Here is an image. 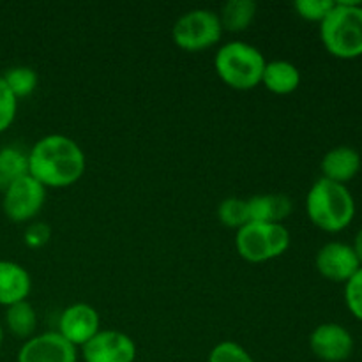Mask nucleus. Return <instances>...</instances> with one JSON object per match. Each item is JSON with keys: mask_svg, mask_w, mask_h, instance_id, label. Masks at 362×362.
I'll return each instance as SVG.
<instances>
[{"mask_svg": "<svg viewBox=\"0 0 362 362\" xmlns=\"http://www.w3.org/2000/svg\"><path fill=\"white\" fill-rule=\"evenodd\" d=\"M18 99L0 76V133L7 131L16 119Z\"/></svg>", "mask_w": 362, "mask_h": 362, "instance_id": "obj_24", "label": "nucleus"}, {"mask_svg": "<svg viewBox=\"0 0 362 362\" xmlns=\"http://www.w3.org/2000/svg\"><path fill=\"white\" fill-rule=\"evenodd\" d=\"M265 57L244 41H230L218 49L214 69L219 80L233 90H251L262 83Z\"/></svg>", "mask_w": 362, "mask_h": 362, "instance_id": "obj_4", "label": "nucleus"}, {"mask_svg": "<svg viewBox=\"0 0 362 362\" xmlns=\"http://www.w3.org/2000/svg\"><path fill=\"white\" fill-rule=\"evenodd\" d=\"M46 202V187L32 175L14 180L2 193V209L13 223L32 221L41 212Z\"/></svg>", "mask_w": 362, "mask_h": 362, "instance_id": "obj_7", "label": "nucleus"}, {"mask_svg": "<svg viewBox=\"0 0 362 362\" xmlns=\"http://www.w3.org/2000/svg\"><path fill=\"white\" fill-rule=\"evenodd\" d=\"M136 356V343L120 331H99L81 346L83 362H134Z\"/></svg>", "mask_w": 362, "mask_h": 362, "instance_id": "obj_8", "label": "nucleus"}, {"mask_svg": "<svg viewBox=\"0 0 362 362\" xmlns=\"http://www.w3.org/2000/svg\"><path fill=\"white\" fill-rule=\"evenodd\" d=\"M315 265L325 279L334 283H346L361 269L354 247L343 243H329L322 246L315 258Z\"/></svg>", "mask_w": 362, "mask_h": 362, "instance_id": "obj_11", "label": "nucleus"}, {"mask_svg": "<svg viewBox=\"0 0 362 362\" xmlns=\"http://www.w3.org/2000/svg\"><path fill=\"white\" fill-rule=\"evenodd\" d=\"M32 290V279L23 265L11 260H0V306L27 300Z\"/></svg>", "mask_w": 362, "mask_h": 362, "instance_id": "obj_13", "label": "nucleus"}, {"mask_svg": "<svg viewBox=\"0 0 362 362\" xmlns=\"http://www.w3.org/2000/svg\"><path fill=\"white\" fill-rule=\"evenodd\" d=\"M320 37L325 49L338 59L362 55V4L334 2L331 13L320 23Z\"/></svg>", "mask_w": 362, "mask_h": 362, "instance_id": "obj_3", "label": "nucleus"}, {"mask_svg": "<svg viewBox=\"0 0 362 362\" xmlns=\"http://www.w3.org/2000/svg\"><path fill=\"white\" fill-rule=\"evenodd\" d=\"M16 362H78V352L57 331L42 332L21 345Z\"/></svg>", "mask_w": 362, "mask_h": 362, "instance_id": "obj_9", "label": "nucleus"}, {"mask_svg": "<svg viewBox=\"0 0 362 362\" xmlns=\"http://www.w3.org/2000/svg\"><path fill=\"white\" fill-rule=\"evenodd\" d=\"M101 331V318L94 306L76 303L67 306L59 318V334L73 346H83Z\"/></svg>", "mask_w": 362, "mask_h": 362, "instance_id": "obj_10", "label": "nucleus"}, {"mask_svg": "<svg viewBox=\"0 0 362 362\" xmlns=\"http://www.w3.org/2000/svg\"><path fill=\"white\" fill-rule=\"evenodd\" d=\"M223 27L219 14L211 9H191L177 18L172 39L180 49L189 53L204 52L221 41Z\"/></svg>", "mask_w": 362, "mask_h": 362, "instance_id": "obj_6", "label": "nucleus"}, {"mask_svg": "<svg viewBox=\"0 0 362 362\" xmlns=\"http://www.w3.org/2000/svg\"><path fill=\"white\" fill-rule=\"evenodd\" d=\"M306 212L315 226L329 233L343 232L356 216V202L345 184L318 179L306 197Z\"/></svg>", "mask_w": 362, "mask_h": 362, "instance_id": "obj_2", "label": "nucleus"}, {"mask_svg": "<svg viewBox=\"0 0 362 362\" xmlns=\"http://www.w3.org/2000/svg\"><path fill=\"white\" fill-rule=\"evenodd\" d=\"M345 303L350 313L362 322V267L345 283Z\"/></svg>", "mask_w": 362, "mask_h": 362, "instance_id": "obj_25", "label": "nucleus"}, {"mask_svg": "<svg viewBox=\"0 0 362 362\" xmlns=\"http://www.w3.org/2000/svg\"><path fill=\"white\" fill-rule=\"evenodd\" d=\"M28 173V158L16 147L0 148V193Z\"/></svg>", "mask_w": 362, "mask_h": 362, "instance_id": "obj_19", "label": "nucleus"}, {"mask_svg": "<svg viewBox=\"0 0 362 362\" xmlns=\"http://www.w3.org/2000/svg\"><path fill=\"white\" fill-rule=\"evenodd\" d=\"M2 80L6 81V85L9 87V90L13 92L16 99L28 98L37 88L39 83L37 73L28 66L11 67V69L6 71Z\"/></svg>", "mask_w": 362, "mask_h": 362, "instance_id": "obj_20", "label": "nucleus"}, {"mask_svg": "<svg viewBox=\"0 0 362 362\" xmlns=\"http://www.w3.org/2000/svg\"><path fill=\"white\" fill-rule=\"evenodd\" d=\"M334 7V2L332 0H297L293 4V9L297 11L303 20L306 21H317V23H322L325 20L331 9Z\"/></svg>", "mask_w": 362, "mask_h": 362, "instance_id": "obj_23", "label": "nucleus"}, {"mask_svg": "<svg viewBox=\"0 0 362 362\" xmlns=\"http://www.w3.org/2000/svg\"><path fill=\"white\" fill-rule=\"evenodd\" d=\"M246 202L250 221L283 223L292 212V200L283 193L255 194Z\"/></svg>", "mask_w": 362, "mask_h": 362, "instance_id": "obj_15", "label": "nucleus"}, {"mask_svg": "<svg viewBox=\"0 0 362 362\" xmlns=\"http://www.w3.org/2000/svg\"><path fill=\"white\" fill-rule=\"evenodd\" d=\"M49 237H52V228L42 221L32 223L30 226H27V230L23 233L25 244L28 247H32V250H39V247L46 246Z\"/></svg>", "mask_w": 362, "mask_h": 362, "instance_id": "obj_26", "label": "nucleus"}, {"mask_svg": "<svg viewBox=\"0 0 362 362\" xmlns=\"http://www.w3.org/2000/svg\"><path fill=\"white\" fill-rule=\"evenodd\" d=\"M218 219L228 228H243L250 223V212H247V202L243 198H226L218 207Z\"/></svg>", "mask_w": 362, "mask_h": 362, "instance_id": "obj_21", "label": "nucleus"}, {"mask_svg": "<svg viewBox=\"0 0 362 362\" xmlns=\"http://www.w3.org/2000/svg\"><path fill=\"white\" fill-rule=\"evenodd\" d=\"M209 362H255V359L239 343L221 341L211 350Z\"/></svg>", "mask_w": 362, "mask_h": 362, "instance_id": "obj_22", "label": "nucleus"}, {"mask_svg": "<svg viewBox=\"0 0 362 362\" xmlns=\"http://www.w3.org/2000/svg\"><path fill=\"white\" fill-rule=\"evenodd\" d=\"M276 95H288L300 85V71L288 60H271L265 64L262 83Z\"/></svg>", "mask_w": 362, "mask_h": 362, "instance_id": "obj_16", "label": "nucleus"}, {"mask_svg": "<svg viewBox=\"0 0 362 362\" xmlns=\"http://www.w3.org/2000/svg\"><path fill=\"white\" fill-rule=\"evenodd\" d=\"M6 325L13 336L20 339H30L37 327V313L28 300L6 308Z\"/></svg>", "mask_w": 362, "mask_h": 362, "instance_id": "obj_18", "label": "nucleus"}, {"mask_svg": "<svg viewBox=\"0 0 362 362\" xmlns=\"http://www.w3.org/2000/svg\"><path fill=\"white\" fill-rule=\"evenodd\" d=\"M2 343H4V329L2 325H0V346H2Z\"/></svg>", "mask_w": 362, "mask_h": 362, "instance_id": "obj_28", "label": "nucleus"}, {"mask_svg": "<svg viewBox=\"0 0 362 362\" xmlns=\"http://www.w3.org/2000/svg\"><path fill=\"white\" fill-rule=\"evenodd\" d=\"M352 247H354V251H356L357 260H359V264L362 267V228L359 230V232H357L356 239H354V246Z\"/></svg>", "mask_w": 362, "mask_h": 362, "instance_id": "obj_27", "label": "nucleus"}, {"mask_svg": "<svg viewBox=\"0 0 362 362\" xmlns=\"http://www.w3.org/2000/svg\"><path fill=\"white\" fill-rule=\"evenodd\" d=\"M257 2L253 0H228L219 11L223 30L243 32L250 27L257 16Z\"/></svg>", "mask_w": 362, "mask_h": 362, "instance_id": "obj_17", "label": "nucleus"}, {"mask_svg": "<svg viewBox=\"0 0 362 362\" xmlns=\"http://www.w3.org/2000/svg\"><path fill=\"white\" fill-rule=\"evenodd\" d=\"M310 349L324 362H343L354 352V338L343 325L322 324L311 332Z\"/></svg>", "mask_w": 362, "mask_h": 362, "instance_id": "obj_12", "label": "nucleus"}, {"mask_svg": "<svg viewBox=\"0 0 362 362\" xmlns=\"http://www.w3.org/2000/svg\"><path fill=\"white\" fill-rule=\"evenodd\" d=\"M28 158V175L48 189H62L83 177L87 159L73 138L66 134H48L32 145Z\"/></svg>", "mask_w": 362, "mask_h": 362, "instance_id": "obj_1", "label": "nucleus"}, {"mask_svg": "<svg viewBox=\"0 0 362 362\" xmlns=\"http://www.w3.org/2000/svg\"><path fill=\"white\" fill-rule=\"evenodd\" d=\"M322 177L332 182L345 184L352 180L361 170V154L354 147L339 145L331 148L322 159Z\"/></svg>", "mask_w": 362, "mask_h": 362, "instance_id": "obj_14", "label": "nucleus"}, {"mask_svg": "<svg viewBox=\"0 0 362 362\" xmlns=\"http://www.w3.org/2000/svg\"><path fill=\"white\" fill-rule=\"evenodd\" d=\"M290 232L283 223L250 221L237 230V253L250 264H264L281 257L290 247Z\"/></svg>", "mask_w": 362, "mask_h": 362, "instance_id": "obj_5", "label": "nucleus"}]
</instances>
